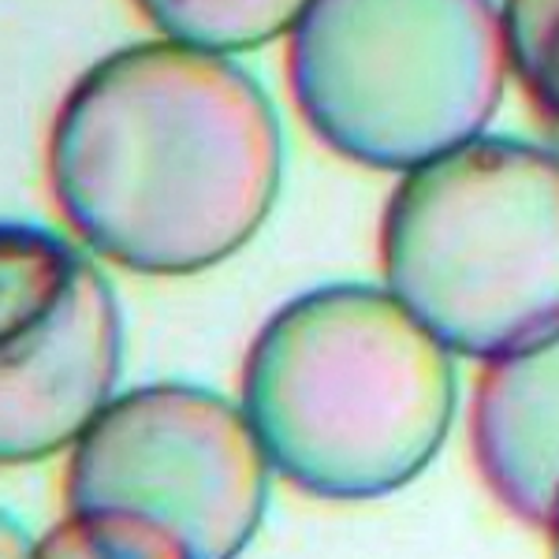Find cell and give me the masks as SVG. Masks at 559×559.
Instances as JSON below:
<instances>
[{
  "label": "cell",
  "instance_id": "cell-1",
  "mask_svg": "<svg viewBox=\"0 0 559 559\" xmlns=\"http://www.w3.org/2000/svg\"><path fill=\"white\" fill-rule=\"evenodd\" d=\"M280 123L224 52L150 41L90 68L49 142L71 228L139 273L210 269L261 228L280 191Z\"/></svg>",
  "mask_w": 559,
  "mask_h": 559
},
{
  "label": "cell",
  "instance_id": "cell-2",
  "mask_svg": "<svg viewBox=\"0 0 559 559\" xmlns=\"http://www.w3.org/2000/svg\"><path fill=\"white\" fill-rule=\"evenodd\" d=\"M455 350L388 287H321L261 329L242 411L306 492L362 500L418 477L455 414Z\"/></svg>",
  "mask_w": 559,
  "mask_h": 559
},
{
  "label": "cell",
  "instance_id": "cell-3",
  "mask_svg": "<svg viewBox=\"0 0 559 559\" xmlns=\"http://www.w3.org/2000/svg\"><path fill=\"white\" fill-rule=\"evenodd\" d=\"M381 250L388 292L455 355L545 344L559 332V153L481 134L411 168Z\"/></svg>",
  "mask_w": 559,
  "mask_h": 559
},
{
  "label": "cell",
  "instance_id": "cell-4",
  "mask_svg": "<svg viewBox=\"0 0 559 559\" xmlns=\"http://www.w3.org/2000/svg\"><path fill=\"white\" fill-rule=\"evenodd\" d=\"M508 68L492 0H310L287 49L306 123L392 173L481 139Z\"/></svg>",
  "mask_w": 559,
  "mask_h": 559
},
{
  "label": "cell",
  "instance_id": "cell-5",
  "mask_svg": "<svg viewBox=\"0 0 559 559\" xmlns=\"http://www.w3.org/2000/svg\"><path fill=\"white\" fill-rule=\"evenodd\" d=\"M269 455L247 411L187 384L116 395L75 440L68 526L45 552L236 556L254 537Z\"/></svg>",
  "mask_w": 559,
  "mask_h": 559
},
{
  "label": "cell",
  "instance_id": "cell-6",
  "mask_svg": "<svg viewBox=\"0 0 559 559\" xmlns=\"http://www.w3.org/2000/svg\"><path fill=\"white\" fill-rule=\"evenodd\" d=\"M0 261V452L34 463L75 448L112 403L120 313L94 261L52 231L4 224Z\"/></svg>",
  "mask_w": 559,
  "mask_h": 559
},
{
  "label": "cell",
  "instance_id": "cell-7",
  "mask_svg": "<svg viewBox=\"0 0 559 559\" xmlns=\"http://www.w3.org/2000/svg\"><path fill=\"white\" fill-rule=\"evenodd\" d=\"M471 421L489 489L519 519L548 526L559 496V332L485 362Z\"/></svg>",
  "mask_w": 559,
  "mask_h": 559
},
{
  "label": "cell",
  "instance_id": "cell-8",
  "mask_svg": "<svg viewBox=\"0 0 559 559\" xmlns=\"http://www.w3.org/2000/svg\"><path fill=\"white\" fill-rule=\"evenodd\" d=\"M165 38L205 52H247L292 34L310 0H139Z\"/></svg>",
  "mask_w": 559,
  "mask_h": 559
},
{
  "label": "cell",
  "instance_id": "cell-9",
  "mask_svg": "<svg viewBox=\"0 0 559 559\" xmlns=\"http://www.w3.org/2000/svg\"><path fill=\"white\" fill-rule=\"evenodd\" d=\"M500 15L508 64L559 153V0H508Z\"/></svg>",
  "mask_w": 559,
  "mask_h": 559
},
{
  "label": "cell",
  "instance_id": "cell-10",
  "mask_svg": "<svg viewBox=\"0 0 559 559\" xmlns=\"http://www.w3.org/2000/svg\"><path fill=\"white\" fill-rule=\"evenodd\" d=\"M548 534H552V545H556V552H559V496H556V508H552V519H548Z\"/></svg>",
  "mask_w": 559,
  "mask_h": 559
}]
</instances>
